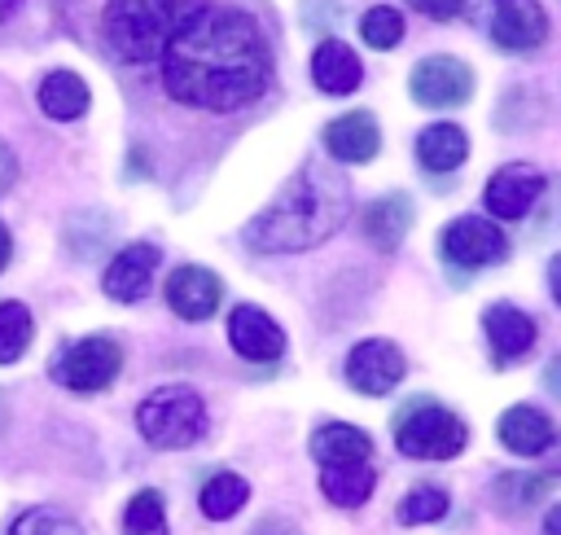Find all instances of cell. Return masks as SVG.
Segmentation results:
<instances>
[{
    "instance_id": "6da1fadb",
    "label": "cell",
    "mask_w": 561,
    "mask_h": 535,
    "mask_svg": "<svg viewBox=\"0 0 561 535\" xmlns=\"http://www.w3.org/2000/svg\"><path fill=\"white\" fill-rule=\"evenodd\" d=\"M272 75L259 22L232 4H202L162 48V88L193 110H241Z\"/></svg>"
},
{
    "instance_id": "7a4b0ae2",
    "label": "cell",
    "mask_w": 561,
    "mask_h": 535,
    "mask_svg": "<svg viewBox=\"0 0 561 535\" xmlns=\"http://www.w3.org/2000/svg\"><path fill=\"white\" fill-rule=\"evenodd\" d=\"M351 210V189L337 171L324 167H302L267 210H259L245 224V241L263 254L276 250H307L320 246L324 237H333L342 228Z\"/></svg>"
},
{
    "instance_id": "3957f363",
    "label": "cell",
    "mask_w": 561,
    "mask_h": 535,
    "mask_svg": "<svg viewBox=\"0 0 561 535\" xmlns=\"http://www.w3.org/2000/svg\"><path fill=\"white\" fill-rule=\"evenodd\" d=\"M206 0H105V44L123 61H153Z\"/></svg>"
},
{
    "instance_id": "277c9868",
    "label": "cell",
    "mask_w": 561,
    "mask_h": 535,
    "mask_svg": "<svg viewBox=\"0 0 561 535\" xmlns=\"http://www.w3.org/2000/svg\"><path fill=\"white\" fill-rule=\"evenodd\" d=\"M136 425L153 447H188L206 434V403L188 386H162L136 408Z\"/></svg>"
},
{
    "instance_id": "5b68a950",
    "label": "cell",
    "mask_w": 561,
    "mask_h": 535,
    "mask_svg": "<svg viewBox=\"0 0 561 535\" xmlns=\"http://www.w3.org/2000/svg\"><path fill=\"white\" fill-rule=\"evenodd\" d=\"M394 443L403 456L412 460H451L456 452H465L469 430L451 408L438 403H412L399 412L394 421Z\"/></svg>"
},
{
    "instance_id": "8992f818",
    "label": "cell",
    "mask_w": 561,
    "mask_h": 535,
    "mask_svg": "<svg viewBox=\"0 0 561 535\" xmlns=\"http://www.w3.org/2000/svg\"><path fill=\"white\" fill-rule=\"evenodd\" d=\"M118 368H123V346L105 333H92V338H79V342L57 351L53 382L66 386V390L88 395V390H105L118 377Z\"/></svg>"
},
{
    "instance_id": "52a82bcc",
    "label": "cell",
    "mask_w": 561,
    "mask_h": 535,
    "mask_svg": "<svg viewBox=\"0 0 561 535\" xmlns=\"http://www.w3.org/2000/svg\"><path fill=\"white\" fill-rule=\"evenodd\" d=\"M469 4H473V18L482 22V31L508 53H530L548 35V18H543L539 0H469Z\"/></svg>"
},
{
    "instance_id": "ba28073f",
    "label": "cell",
    "mask_w": 561,
    "mask_h": 535,
    "mask_svg": "<svg viewBox=\"0 0 561 535\" xmlns=\"http://www.w3.org/2000/svg\"><path fill=\"white\" fill-rule=\"evenodd\" d=\"M408 92L416 105H430V110H451V105H465L473 96V70L460 61V57H425L412 66V79H408Z\"/></svg>"
},
{
    "instance_id": "9c48e42d",
    "label": "cell",
    "mask_w": 561,
    "mask_h": 535,
    "mask_svg": "<svg viewBox=\"0 0 561 535\" xmlns=\"http://www.w3.org/2000/svg\"><path fill=\"white\" fill-rule=\"evenodd\" d=\"M438 246H443V259L456 268H486V263H500L508 254V237L500 232V224H491L482 215L451 219L443 228Z\"/></svg>"
},
{
    "instance_id": "30bf717a",
    "label": "cell",
    "mask_w": 561,
    "mask_h": 535,
    "mask_svg": "<svg viewBox=\"0 0 561 535\" xmlns=\"http://www.w3.org/2000/svg\"><path fill=\"white\" fill-rule=\"evenodd\" d=\"M346 382L359 395H390L403 382V351L386 338H364L346 355Z\"/></svg>"
},
{
    "instance_id": "8fae6325",
    "label": "cell",
    "mask_w": 561,
    "mask_h": 535,
    "mask_svg": "<svg viewBox=\"0 0 561 535\" xmlns=\"http://www.w3.org/2000/svg\"><path fill=\"white\" fill-rule=\"evenodd\" d=\"M539 193H543V171H535L530 162H508L486 180L482 202L495 219H522L539 202Z\"/></svg>"
},
{
    "instance_id": "7c38bea8",
    "label": "cell",
    "mask_w": 561,
    "mask_h": 535,
    "mask_svg": "<svg viewBox=\"0 0 561 535\" xmlns=\"http://www.w3.org/2000/svg\"><path fill=\"white\" fill-rule=\"evenodd\" d=\"M228 342L237 355L254 360V364H267V360H280L285 351V329L254 303H241L232 316H228Z\"/></svg>"
},
{
    "instance_id": "4fadbf2b",
    "label": "cell",
    "mask_w": 561,
    "mask_h": 535,
    "mask_svg": "<svg viewBox=\"0 0 561 535\" xmlns=\"http://www.w3.org/2000/svg\"><path fill=\"white\" fill-rule=\"evenodd\" d=\"M219 298H224V285H219V276L210 268L184 263V268H175L167 276V303H171V311L180 320H206V316H215Z\"/></svg>"
},
{
    "instance_id": "5bb4252c",
    "label": "cell",
    "mask_w": 561,
    "mask_h": 535,
    "mask_svg": "<svg viewBox=\"0 0 561 535\" xmlns=\"http://www.w3.org/2000/svg\"><path fill=\"white\" fill-rule=\"evenodd\" d=\"M153 268H158V246L149 241H136L127 250H118L101 276V289L114 298V303H136L149 294V281H153Z\"/></svg>"
},
{
    "instance_id": "9a60e30c",
    "label": "cell",
    "mask_w": 561,
    "mask_h": 535,
    "mask_svg": "<svg viewBox=\"0 0 561 535\" xmlns=\"http://www.w3.org/2000/svg\"><path fill=\"white\" fill-rule=\"evenodd\" d=\"M324 149H329L337 162H368V158H377V149H381L377 118L364 114V110L337 114V118L324 127Z\"/></svg>"
},
{
    "instance_id": "2e32d148",
    "label": "cell",
    "mask_w": 561,
    "mask_h": 535,
    "mask_svg": "<svg viewBox=\"0 0 561 535\" xmlns=\"http://www.w3.org/2000/svg\"><path fill=\"white\" fill-rule=\"evenodd\" d=\"M311 79H316L320 92H329V96H346V92L359 88L364 66H359V57L351 53V44H342V39H324V44L311 53Z\"/></svg>"
},
{
    "instance_id": "e0dca14e",
    "label": "cell",
    "mask_w": 561,
    "mask_h": 535,
    "mask_svg": "<svg viewBox=\"0 0 561 535\" xmlns=\"http://www.w3.org/2000/svg\"><path fill=\"white\" fill-rule=\"evenodd\" d=\"M495 430H500V443H504L508 452H517V456H539V452H548L552 439H557L552 421H548L539 408H530V403H513V408L500 417Z\"/></svg>"
},
{
    "instance_id": "ac0fdd59",
    "label": "cell",
    "mask_w": 561,
    "mask_h": 535,
    "mask_svg": "<svg viewBox=\"0 0 561 535\" xmlns=\"http://www.w3.org/2000/svg\"><path fill=\"white\" fill-rule=\"evenodd\" d=\"M482 329H486V338H491V346H495L500 360H517V355H526L535 346V320L522 307H513V303L486 307Z\"/></svg>"
},
{
    "instance_id": "d6986e66",
    "label": "cell",
    "mask_w": 561,
    "mask_h": 535,
    "mask_svg": "<svg viewBox=\"0 0 561 535\" xmlns=\"http://www.w3.org/2000/svg\"><path fill=\"white\" fill-rule=\"evenodd\" d=\"M373 487H377V474H373L368 460H333V465L320 469V491H324V500L337 504V509L364 504V500L373 496Z\"/></svg>"
},
{
    "instance_id": "ffe728a7",
    "label": "cell",
    "mask_w": 561,
    "mask_h": 535,
    "mask_svg": "<svg viewBox=\"0 0 561 535\" xmlns=\"http://www.w3.org/2000/svg\"><path fill=\"white\" fill-rule=\"evenodd\" d=\"M412 228V197L408 193H386L364 210V232L377 250H394Z\"/></svg>"
},
{
    "instance_id": "44dd1931",
    "label": "cell",
    "mask_w": 561,
    "mask_h": 535,
    "mask_svg": "<svg viewBox=\"0 0 561 535\" xmlns=\"http://www.w3.org/2000/svg\"><path fill=\"white\" fill-rule=\"evenodd\" d=\"M416 158L425 171H456L469 158V136L456 123H430L416 136Z\"/></svg>"
},
{
    "instance_id": "7402d4cb",
    "label": "cell",
    "mask_w": 561,
    "mask_h": 535,
    "mask_svg": "<svg viewBox=\"0 0 561 535\" xmlns=\"http://www.w3.org/2000/svg\"><path fill=\"white\" fill-rule=\"evenodd\" d=\"M88 83L75 75V70H53V75H44V83H39V110L48 114V118H57V123H70V118H79L83 110H88Z\"/></svg>"
},
{
    "instance_id": "603a6c76",
    "label": "cell",
    "mask_w": 561,
    "mask_h": 535,
    "mask_svg": "<svg viewBox=\"0 0 561 535\" xmlns=\"http://www.w3.org/2000/svg\"><path fill=\"white\" fill-rule=\"evenodd\" d=\"M368 452H373V439L364 430L346 425V421H329V425H320L311 434V456L320 465H333V460H368Z\"/></svg>"
},
{
    "instance_id": "cb8c5ba5",
    "label": "cell",
    "mask_w": 561,
    "mask_h": 535,
    "mask_svg": "<svg viewBox=\"0 0 561 535\" xmlns=\"http://www.w3.org/2000/svg\"><path fill=\"white\" fill-rule=\"evenodd\" d=\"M245 500H250V487H245V478H237V474H215V478H206L202 491H197V509H202L210 522L232 517Z\"/></svg>"
},
{
    "instance_id": "d4e9b609",
    "label": "cell",
    "mask_w": 561,
    "mask_h": 535,
    "mask_svg": "<svg viewBox=\"0 0 561 535\" xmlns=\"http://www.w3.org/2000/svg\"><path fill=\"white\" fill-rule=\"evenodd\" d=\"M31 333H35L31 311L22 303H0V364L22 360V351L31 346Z\"/></svg>"
},
{
    "instance_id": "484cf974",
    "label": "cell",
    "mask_w": 561,
    "mask_h": 535,
    "mask_svg": "<svg viewBox=\"0 0 561 535\" xmlns=\"http://www.w3.org/2000/svg\"><path fill=\"white\" fill-rule=\"evenodd\" d=\"M443 513H447V491L434 487V482H421L399 500V522L403 526H425V522H438Z\"/></svg>"
},
{
    "instance_id": "4316f807",
    "label": "cell",
    "mask_w": 561,
    "mask_h": 535,
    "mask_svg": "<svg viewBox=\"0 0 561 535\" xmlns=\"http://www.w3.org/2000/svg\"><path fill=\"white\" fill-rule=\"evenodd\" d=\"M123 535H167V509H162L158 491H140L127 500Z\"/></svg>"
},
{
    "instance_id": "83f0119b",
    "label": "cell",
    "mask_w": 561,
    "mask_h": 535,
    "mask_svg": "<svg viewBox=\"0 0 561 535\" xmlns=\"http://www.w3.org/2000/svg\"><path fill=\"white\" fill-rule=\"evenodd\" d=\"M359 35H364L368 48H394V44L403 39V18H399V9H390V4L368 9V13L359 18Z\"/></svg>"
},
{
    "instance_id": "f1b7e54d",
    "label": "cell",
    "mask_w": 561,
    "mask_h": 535,
    "mask_svg": "<svg viewBox=\"0 0 561 535\" xmlns=\"http://www.w3.org/2000/svg\"><path fill=\"white\" fill-rule=\"evenodd\" d=\"M9 535H83V526H79L75 517L57 513V509H26V513L9 526Z\"/></svg>"
},
{
    "instance_id": "f546056e",
    "label": "cell",
    "mask_w": 561,
    "mask_h": 535,
    "mask_svg": "<svg viewBox=\"0 0 561 535\" xmlns=\"http://www.w3.org/2000/svg\"><path fill=\"white\" fill-rule=\"evenodd\" d=\"M548 496V478H535V474H508L500 478V500L504 504H535Z\"/></svg>"
},
{
    "instance_id": "4dcf8cb0",
    "label": "cell",
    "mask_w": 561,
    "mask_h": 535,
    "mask_svg": "<svg viewBox=\"0 0 561 535\" xmlns=\"http://www.w3.org/2000/svg\"><path fill=\"white\" fill-rule=\"evenodd\" d=\"M416 13H425V18H438V22H447V18H456L460 9H465V0H408Z\"/></svg>"
},
{
    "instance_id": "1f68e13d",
    "label": "cell",
    "mask_w": 561,
    "mask_h": 535,
    "mask_svg": "<svg viewBox=\"0 0 561 535\" xmlns=\"http://www.w3.org/2000/svg\"><path fill=\"white\" fill-rule=\"evenodd\" d=\"M13 175H18V162H13V153H9V145H0V193L13 184Z\"/></svg>"
},
{
    "instance_id": "d6a6232c",
    "label": "cell",
    "mask_w": 561,
    "mask_h": 535,
    "mask_svg": "<svg viewBox=\"0 0 561 535\" xmlns=\"http://www.w3.org/2000/svg\"><path fill=\"white\" fill-rule=\"evenodd\" d=\"M548 289L561 303V254H552V263H548Z\"/></svg>"
},
{
    "instance_id": "836d02e7",
    "label": "cell",
    "mask_w": 561,
    "mask_h": 535,
    "mask_svg": "<svg viewBox=\"0 0 561 535\" xmlns=\"http://www.w3.org/2000/svg\"><path fill=\"white\" fill-rule=\"evenodd\" d=\"M543 382H548V390L561 399V360H552V364L543 368Z\"/></svg>"
},
{
    "instance_id": "e575fe53",
    "label": "cell",
    "mask_w": 561,
    "mask_h": 535,
    "mask_svg": "<svg viewBox=\"0 0 561 535\" xmlns=\"http://www.w3.org/2000/svg\"><path fill=\"white\" fill-rule=\"evenodd\" d=\"M543 535H561V504L548 509V517H543Z\"/></svg>"
},
{
    "instance_id": "d590c367",
    "label": "cell",
    "mask_w": 561,
    "mask_h": 535,
    "mask_svg": "<svg viewBox=\"0 0 561 535\" xmlns=\"http://www.w3.org/2000/svg\"><path fill=\"white\" fill-rule=\"evenodd\" d=\"M9 250H13V241H9V228L0 224V268L9 263Z\"/></svg>"
},
{
    "instance_id": "8d00e7d4",
    "label": "cell",
    "mask_w": 561,
    "mask_h": 535,
    "mask_svg": "<svg viewBox=\"0 0 561 535\" xmlns=\"http://www.w3.org/2000/svg\"><path fill=\"white\" fill-rule=\"evenodd\" d=\"M254 535H294V531H285V526H276V522H267V526H259Z\"/></svg>"
}]
</instances>
